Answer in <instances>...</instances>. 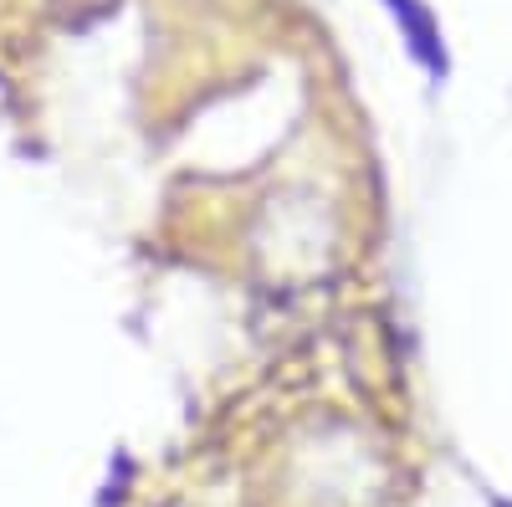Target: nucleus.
I'll list each match as a JSON object with an SVG mask.
<instances>
[{
	"mask_svg": "<svg viewBox=\"0 0 512 507\" xmlns=\"http://www.w3.org/2000/svg\"><path fill=\"white\" fill-rule=\"evenodd\" d=\"M390 11H395V21H400V31H405V41H410V52H415V62L425 67V72H446V52H441V31H436V21H431V11L420 6V0H390Z\"/></svg>",
	"mask_w": 512,
	"mask_h": 507,
	"instance_id": "obj_1",
	"label": "nucleus"
}]
</instances>
